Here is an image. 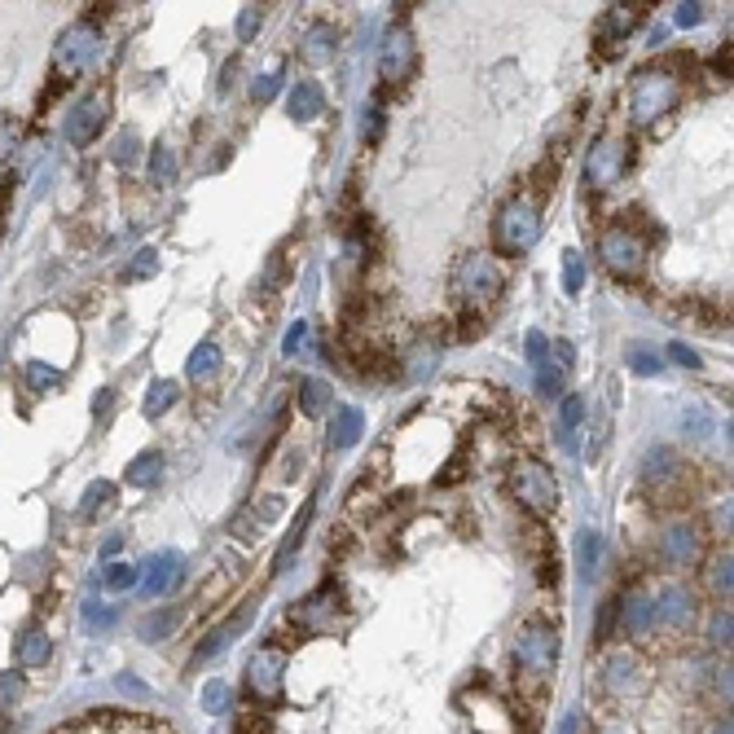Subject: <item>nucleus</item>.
Wrapping results in <instances>:
<instances>
[{"label":"nucleus","instance_id":"f257e3e1","mask_svg":"<svg viewBox=\"0 0 734 734\" xmlns=\"http://www.w3.org/2000/svg\"><path fill=\"white\" fill-rule=\"evenodd\" d=\"M559 625H550L546 616H528L515 633V647H510V669H515V686L524 691L532 704L550 691L554 669H559Z\"/></svg>","mask_w":734,"mask_h":734},{"label":"nucleus","instance_id":"f03ea898","mask_svg":"<svg viewBox=\"0 0 734 734\" xmlns=\"http://www.w3.org/2000/svg\"><path fill=\"white\" fill-rule=\"evenodd\" d=\"M686 88V58H660L633 71L629 84V119L633 124H655L682 102Z\"/></svg>","mask_w":734,"mask_h":734},{"label":"nucleus","instance_id":"7ed1b4c3","mask_svg":"<svg viewBox=\"0 0 734 734\" xmlns=\"http://www.w3.org/2000/svg\"><path fill=\"white\" fill-rule=\"evenodd\" d=\"M449 286H453V304L466 313V321H484V308L502 295L506 286V273L497 264V255L488 251H466L449 273Z\"/></svg>","mask_w":734,"mask_h":734},{"label":"nucleus","instance_id":"20e7f679","mask_svg":"<svg viewBox=\"0 0 734 734\" xmlns=\"http://www.w3.org/2000/svg\"><path fill=\"white\" fill-rule=\"evenodd\" d=\"M598 260L616 282H638L651 260V229L638 216H616L598 238Z\"/></svg>","mask_w":734,"mask_h":734},{"label":"nucleus","instance_id":"39448f33","mask_svg":"<svg viewBox=\"0 0 734 734\" xmlns=\"http://www.w3.org/2000/svg\"><path fill=\"white\" fill-rule=\"evenodd\" d=\"M343 625H348V598H343L339 581H321L308 598L291 603L282 629L304 642V638H321V633H339Z\"/></svg>","mask_w":734,"mask_h":734},{"label":"nucleus","instance_id":"423d86ee","mask_svg":"<svg viewBox=\"0 0 734 734\" xmlns=\"http://www.w3.org/2000/svg\"><path fill=\"white\" fill-rule=\"evenodd\" d=\"M541 238V203L532 194H515L493 220V247L502 255H528Z\"/></svg>","mask_w":734,"mask_h":734},{"label":"nucleus","instance_id":"0eeeda50","mask_svg":"<svg viewBox=\"0 0 734 734\" xmlns=\"http://www.w3.org/2000/svg\"><path fill=\"white\" fill-rule=\"evenodd\" d=\"M510 493H515V502L528 510V515L537 519H550L554 510H559V480H554V471L546 462L537 458H515L510 462Z\"/></svg>","mask_w":734,"mask_h":734},{"label":"nucleus","instance_id":"6e6552de","mask_svg":"<svg viewBox=\"0 0 734 734\" xmlns=\"http://www.w3.org/2000/svg\"><path fill=\"white\" fill-rule=\"evenodd\" d=\"M642 488L655 497V506H686L691 497V466L673 449H651L642 458Z\"/></svg>","mask_w":734,"mask_h":734},{"label":"nucleus","instance_id":"1a4fd4ad","mask_svg":"<svg viewBox=\"0 0 734 734\" xmlns=\"http://www.w3.org/2000/svg\"><path fill=\"white\" fill-rule=\"evenodd\" d=\"M102 58V31L93 22H71V27L58 36V49H53V80L71 84L80 75L93 71V62Z\"/></svg>","mask_w":734,"mask_h":734},{"label":"nucleus","instance_id":"9d476101","mask_svg":"<svg viewBox=\"0 0 734 734\" xmlns=\"http://www.w3.org/2000/svg\"><path fill=\"white\" fill-rule=\"evenodd\" d=\"M625 168H629V141L620 137L616 128L598 132L585 150V185L594 189V194H607L611 185H620Z\"/></svg>","mask_w":734,"mask_h":734},{"label":"nucleus","instance_id":"9b49d317","mask_svg":"<svg viewBox=\"0 0 734 734\" xmlns=\"http://www.w3.org/2000/svg\"><path fill=\"white\" fill-rule=\"evenodd\" d=\"M704 559V528L695 519H673V524L660 528L655 537V563L664 572H691Z\"/></svg>","mask_w":734,"mask_h":734},{"label":"nucleus","instance_id":"f8f14e48","mask_svg":"<svg viewBox=\"0 0 734 734\" xmlns=\"http://www.w3.org/2000/svg\"><path fill=\"white\" fill-rule=\"evenodd\" d=\"M647 686H651V664L642 660V651H633V647H616V651H607V660H603V691L611 695V699H642L647 695Z\"/></svg>","mask_w":734,"mask_h":734},{"label":"nucleus","instance_id":"ddd939ff","mask_svg":"<svg viewBox=\"0 0 734 734\" xmlns=\"http://www.w3.org/2000/svg\"><path fill=\"white\" fill-rule=\"evenodd\" d=\"M106 124H110V84H97L93 93H84L80 102L71 106V115L62 119V137L71 141L75 150H84L102 137Z\"/></svg>","mask_w":734,"mask_h":734},{"label":"nucleus","instance_id":"4468645a","mask_svg":"<svg viewBox=\"0 0 734 734\" xmlns=\"http://www.w3.org/2000/svg\"><path fill=\"white\" fill-rule=\"evenodd\" d=\"M282 691H286V647L269 642L247 660V695L269 708L282 704Z\"/></svg>","mask_w":734,"mask_h":734},{"label":"nucleus","instance_id":"2eb2a0df","mask_svg":"<svg viewBox=\"0 0 734 734\" xmlns=\"http://www.w3.org/2000/svg\"><path fill=\"white\" fill-rule=\"evenodd\" d=\"M651 603H655V625H651V633L660 629V633H673V638H682V633L695 625V616H699V598H695V589H691V585H682V581L664 585L660 594L651 598Z\"/></svg>","mask_w":734,"mask_h":734},{"label":"nucleus","instance_id":"dca6fc26","mask_svg":"<svg viewBox=\"0 0 734 734\" xmlns=\"http://www.w3.org/2000/svg\"><path fill=\"white\" fill-rule=\"evenodd\" d=\"M414 75V36H409L405 22H392L383 36V49H378V80L387 88H400L409 84Z\"/></svg>","mask_w":734,"mask_h":734},{"label":"nucleus","instance_id":"f3484780","mask_svg":"<svg viewBox=\"0 0 734 734\" xmlns=\"http://www.w3.org/2000/svg\"><path fill=\"white\" fill-rule=\"evenodd\" d=\"M647 9L651 5H642V0H629V5H611V9H603V18L594 22V44H598V53H611L620 40H629L633 31L647 22Z\"/></svg>","mask_w":734,"mask_h":734},{"label":"nucleus","instance_id":"a211bd4d","mask_svg":"<svg viewBox=\"0 0 734 734\" xmlns=\"http://www.w3.org/2000/svg\"><path fill=\"white\" fill-rule=\"evenodd\" d=\"M141 572H146V576H141V589H146L150 598H163V594H172V589L185 581V559L176 550H163V554H150Z\"/></svg>","mask_w":734,"mask_h":734},{"label":"nucleus","instance_id":"6ab92c4d","mask_svg":"<svg viewBox=\"0 0 734 734\" xmlns=\"http://www.w3.org/2000/svg\"><path fill=\"white\" fill-rule=\"evenodd\" d=\"M651 625H655L651 594H642V589L620 594V625H616V633H625L629 642H642V638H651Z\"/></svg>","mask_w":734,"mask_h":734},{"label":"nucleus","instance_id":"aec40b11","mask_svg":"<svg viewBox=\"0 0 734 734\" xmlns=\"http://www.w3.org/2000/svg\"><path fill=\"white\" fill-rule=\"evenodd\" d=\"M251 620H255V598H247V603L238 607V616H229V620H225V625H220L216 633H207V638H203V647L194 651V669H198V664H211V660H216L220 651L229 647L233 638H242V633H247V625H251Z\"/></svg>","mask_w":734,"mask_h":734},{"label":"nucleus","instance_id":"412c9836","mask_svg":"<svg viewBox=\"0 0 734 734\" xmlns=\"http://www.w3.org/2000/svg\"><path fill=\"white\" fill-rule=\"evenodd\" d=\"M14 655H18V664H22V669H40V664H49L53 642H49V633H44V625H40V620H31V625L18 633Z\"/></svg>","mask_w":734,"mask_h":734},{"label":"nucleus","instance_id":"4be33fe9","mask_svg":"<svg viewBox=\"0 0 734 734\" xmlns=\"http://www.w3.org/2000/svg\"><path fill=\"white\" fill-rule=\"evenodd\" d=\"M321 110H326V93H321L317 80H299V84L291 88V97H286V115L299 119V124L317 119Z\"/></svg>","mask_w":734,"mask_h":734},{"label":"nucleus","instance_id":"5701e85b","mask_svg":"<svg viewBox=\"0 0 734 734\" xmlns=\"http://www.w3.org/2000/svg\"><path fill=\"white\" fill-rule=\"evenodd\" d=\"M335 44H339V31L330 27V22H313V27L304 31V44H299V58L308 66H321L335 58Z\"/></svg>","mask_w":734,"mask_h":734},{"label":"nucleus","instance_id":"b1692460","mask_svg":"<svg viewBox=\"0 0 734 734\" xmlns=\"http://www.w3.org/2000/svg\"><path fill=\"white\" fill-rule=\"evenodd\" d=\"M361 431H365V414L357 405H343L339 414H335V422H330V449H352V444L361 440Z\"/></svg>","mask_w":734,"mask_h":734},{"label":"nucleus","instance_id":"393cba45","mask_svg":"<svg viewBox=\"0 0 734 734\" xmlns=\"http://www.w3.org/2000/svg\"><path fill=\"white\" fill-rule=\"evenodd\" d=\"M313 515H317V502H304V510L295 515L291 532H286L282 550H277V572H282V567H291V559L299 554V546H304V537H308V528H313Z\"/></svg>","mask_w":734,"mask_h":734},{"label":"nucleus","instance_id":"a878e982","mask_svg":"<svg viewBox=\"0 0 734 734\" xmlns=\"http://www.w3.org/2000/svg\"><path fill=\"white\" fill-rule=\"evenodd\" d=\"M163 480V453L159 449H146L128 462V488H154Z\"/></svg>","mask_w":734,"mask_h":734},{"label":"nucleus","instance_id":"bb28decb","mask_svg":"<svg viewBox=\"0 0 734 734\" xmlns=\"http://www.w3.org/2000/svg\"><path fill=\"white\" fill-rule=\"evenodd\" d=\"M576 563H581V576H585V581H594V576L603 572V532L585 528L581 537H576Z\"/></svg>","mask_w":734,"mask_h":734},{"label":"nucleus","instance_id":"cd10ccee","mask_svg":"<svg viewBox=\"0 0 734 734\" xmlns=\"http://www.w3.org/2000/svg\"><path fill=\"white\" fill-rule=\"evenodd\" d=\"M528 537H532V559H537V581L541 585H559V554H554V541L541 537L537 528H532Z\"/></svg>","mask_w":734,"mask_h":734},{"label":"nucleus","instance_id":"c85d7f7f","mask_svg":"<svg viewBox=\"0 0 734 734\" xmlns=\"http://www.w3.org/2000/svg\"><path fill=\"white\" fill-rule=\"evenodd\" d=\"M581 422H585V396H563V405H559V444L563 449H576Z\"/></svg>","mask_w":734,"mask_h":734},{"label":"nucleus","instance_id":"c756f323","mask_svg":"<svg viewBox=\"0 0 734 734\" xmlns=\"http://www.w3.org/2000/svg\"><path fill=\"white\" fill-rule=\"evenodd\" d=\"M299 409H304V418L330 414V383L326 378H304V383H299Z\"/></svg>","mask_w":734,"mask_h":734},{"label":"nucleus","instance_id":"7c9ffc66","mask_svg":"<svg viewBox=\"0 0 734 734\" xmlns=\"http://www.w3.org/2000/svg\"><path fill=\"white\" fill-rule=\"evenodd\" d=\"M313 348H317V339H313V321H295V326L286 330V339H282L286 361H308V357H313Z\"/></svg>","mask_w":734,"mask_h":734},{"label":"nucleus","instance_id":"2f4dec72","mask_svg":"<svg viewBox=\"0 0 734 734\" xmlns=\"http://www.w3.org/2000/svg\"><path fill=\"white\" fill-rule=\"evenodd\" d=\"M708 589H713L717 603H730V589H734V559L730 550H721L713 563H708Z\"/></svg>","mask_w":734,"mask_h":734},{"label":"nucleus","instance_id":"473e14b6","mask_svg":"<svg viewBox=\"0 0 734 734\" xmlns=\"http://www.w3.org/2000/svg\"><path fill=\"white\" fill-rule=\"evenodd\" d=\"M181 620H185V607H163V611H154V616L141 620V638H146V642L168 638V633L181 625Z\"/></svg>","mask_w":734,"mask_h":734},{"label":"nucleus","instance_id":"72a5a7b5","mask_svg":"<svg viewBox=\"0 0 734 734\" xmlns=\"http://www.w3.org/2000/svg\"><path fill=\"white\" fill-rule=\"evenodd\" d=\"M185 370H189V378H194V383H207V378L220 370V348H216V343H198V348L189 352Z\"/></svg>","mask_w":734,"mask_h":734},{"label":"nucleus","instance_id":"f704fd0d","mask_svg":"<svg viewBox=\"0 0 734 734\" xmlns=\"http://www.w3.org/2000/svg\"><path fill=\"white\" fill-rule=\"evenodd\" d=\"M150 185H159V189L176 185V150H168L163 141L150 150Z\"/></svg>","mask_w":734,"mask_h":734},{"label":"nucleus","instance_id":"c9c22d12","mask_svg":"<svg viewBox=\"0 0 734 734\" xmlns=\"http://www.w3.org/2000/svg\"><path fill=\"white\" fill-rule=\"evenodd\" d=\"M110 502H115V484H110V480H93V484L84 488L80 515L84 519H97V515H106V510H110Z\"/></svg>","mask_w":734,"mask_h":734},{"label":"nucleus","instance_id":"e433bc0d","mask_svg":"<svg viewBox=\"0 0 734 734\" xmlns=\"http://www.w3.org/2000/svg\"><path fill=\"white\" fill-rule=\"evenodd\" d=\"M532 370H537V396H546V400L563 396V387H567V370H559V365H550V357L541 361V365H532Z\"/></svg>","mask_w":734,"mask_h":734},{"label":"nucleus","instance_id":"4c0bfd02","mask_svg":"<svg viewBox=\"0 0 734 734\" xmlns=\"http://www.w3.org/2000/svg\"><path fill=\"white\" fill-rule=\"evenodd\" d=\"M730 633H734V620H730V607L721 603L713 607V620H708V647L730 651Z\"/></svg>","mask_w":734,"mask_h":734},{"label":"nucleus","instance_id":"58836bf2","mask_svg":"<svg viewBox=\"0 0 734 734\" xmlns=\"http://www.w3.org/2000/svg\"><path fill=\"white\" fill-rule=\"evenodd\" d=\"M625 357H629V370L633 374H660L664 370V357L655 348H647V343H629Z\"/></svg>","mask_w":734,"mask_h":734},{"label":"nucleus","instance_id":"ea45409f","mask_svg":"<svg viewBox=\"0 0 734 734\" xmlns=\"http://www.w3.org/2000/svg\"><path fill=\"white\" fill-rule=\"evenodd\" d=\"M102 585L110 589V594H124V589L141 585V567H132V563H110L106 576H102Z\"/></svg>","mask_w":734,"mask_h":734},{"label":"nucleus","instance_id":"a19ab883","mask_svg":"<svg viewBox=\"0 0 734 734\" xmlns=\"http://www.w3.org/2000/svg\"><path fill=\"white\" fill-rule=\"evenodd\" d=\"M172 405H176V383H172V378H159V383L150 387V396H146V418L168 414Z\"/></svg>","mask_w":734,"mask_h":734},{"label":"nucleus","instance_id":"79ce46f5","mask_svg":"<svg viewBox=\"0 0 734 734\" xmlns=\"http://www.w3.org/2000/svg\"><path fill=\"white\" fill-rule=\"evenodd\" d=\"M233 708V686L220 682V677H211L203 686V713H229Z\"/></svg>","mask_w":734,"mask_h":734},{"label":"nucleus","instance_id":"37998d69","mask_svg":"<svg viewBox=\"0 0 734 734\" xmlns=\"http://www.w3.org/2000/svg\"><path fill=\"white\" fill-rule=\"evenodd\" d=\"M277 88H282V62L264 66V71L255 75V80H251V97H255V102H273Z\"/></svg>","mask_w":734,"mask_h":734},{"label":"nucleus","instance_id":"c03bdc74","mask_svg":"<svg viewBox=\"0 0 734 734\" xmlns=\"http://www.w3.org/2000/svg\"><path fill=\"white\" fill-rule=\"evenodd\" d=\"M563 286H567V295L585 291V255L581 251H563Z\"/></svg>","mask_w":734,"mask_h":734},{"label":"nucleus","instance_id":"a18cd8bd","mask_svg":"<svg viewBox=\"0 0 734 734\" xmlns=\"http://www.w3.org/2000/svg\"><path fill=\"white\" fill-rule=\"evenodd\" d=\"M620 625V594H611L603 607H598V629H594V642H611V633Z\"/></svg>","mask_w":734,"mask_h":734},{"label":"nucleus","instance_id":"49530a36","mask_svg":"<svg viewBox=\"0 0 734 734\" xmlns=\"http://www.w3.org/2000/svg\"><path fill=\"white\" fill-rule=\"evenodd\" d=\"M383 137V102H365V119H361V141L365 146H374V141Z\"/></svg>","mask_w":734,"mask_h":734},{"label":"nucleus","instance_id":"de8ad7c7","mask_svg":"<svg viewBox=\"0 0 734 734\" xmlns=\"http://www.w3.org/2000/svg\"><path fill=\"white\" fill-rule=\"evenodd\" d=\"M110 159H115L119 168H132V163L141 159V141H137V132H124V137L115 141V154H110Z\"/></svg>","mask_w":734,"mask_h":734},{"label":"nucleus","instance_id":"09e8293b","mask_svg":"<svg viewBox=\"0 0 734 734\" xmlns=\"http://www.w3.org/2000/svg\"><path fill=\"white\" fill-rule=\"evenodd\" d=\"M22 378H27L31 392H44V387H58V370H49V365H40V361H31L27 370H22Z\"/></svg>","mask_w":734,"mask_h":734},{"label":"nucleus","instance_id":"8fccbe9b","mask_svg":"<svg viewBox=\"0 0 734 734\" xmlns=\"http://www.w3.org/2000/svg\"><path fill=\"white\" fill-rule=\"evenodd\" d=\"M260 22H264V9H260V5H247V9H242V14H238V40L251 44L255 31H260Z\"/></svg>","mask_w":734,"mask_h":734},{"label":"nucleus","instance_id":"3c124183","mask_svg":"<svg viewBox=\"0 0 734 734\" xmlns=\"http://www.w3.org/2000/svg\"><path fill=\"white\" fill-rule=\"evenodd\" d=\"M154 269H159V251L146 247V251H137V260H132V269L124 277H128V282H141V277H150Z\"/></svg>","mask_w":734,"mask_h":734},{"label":"nucleus","instance_id":"603ef678","mask_svg":"<svg viewBox=\"0 0 734 734\" xmlns=\"http://www.w3.org/2000/svg\"><path fill=\"white\" fill-rule=\"evenodd\" d=\"M22 699V673H0V708Z\"/></svg>","mask_w":734,"mask_h":734},{"label":"nucleus","instance_id":"864d4df0","mask_svg":"<svg viewBox=\"0 0 734 734\" xmlns=\"http://www.w3.org/2000/svg\"><path fill=\"white\" fill-rule=\"evenodd\" d=\"M84 620H88L93 629H110V625H115V607H106V603H88V607H84Z\"/></svg>","mask_w":734,"mask_h":734},{"label":"nucleus","instance_id":"5fc2aeb1","mask_svg":"<svg viewBox=\"0 0 734 734\" xmlns=\"http://www.w3.org/2000/svg\"><path fill=\"white\" fill-rule=\"evenodd\" d=\"M110 409H115V387H102L93 400V422L102 427V422H110Z\"/></svg>","mask_w":734,"mask_h":734},{"label":"nucleus","instance_id":"6e6d98bb","mask_svg":"<svg viewBox=\"0 0 734 734\" xmlns=\"http://www.w3.org/2000/svg\"><path fill=\"white\" fill-rule=\"evenodd\" d=\"M546 357H550V339L541 335V330H532V335H528V361H532V365H541Z\"/></svg>","mask_w":734,"mask_h":734},{"label":"nucleus","instance_id":"4d7b16f0","mask_svg":"<svg viewBox=\"0 0 734 734\" xmlns=\"http://www.w3.org/2000/svg\"><path fill=\"white\" fill-rule=\"evenodd\" d=\"M669 357H673L677 365H686V370H699V352L686 348V343H669Z\"/></svg>","mask_w":734,"mask_h":734},{"label":"nucleus","instance_id":"13d9d810","mask_svg":"<svg viewBox=\"0 0 734 734\" xmlns=\"http://www.w3.org/2000/svg\"><path fill=\"white\" fill-rule=\"evenodd\" d=\"M704 22V5H677V27H699Z\"/></svg>","mask_w":734,"mask_h":734},{"label":"nucleus","instance_id":"bf43d9fd","mask_svg":"<svg viewBox=\"0 0 734 734\" xmlns=\"http://www.w3.org/2000/svg\"><path fill=\"white\" fill-rule=\"evenodd\" d=\"M554 734H585V721H581V713H576V708H572V713H563V721H559V726H554Z\"/></svg>","mask_w":734,"mask_h":734},{"label":"nucleus","instance_id":"052dcab7","mask_svg":"<svg viewBox=\"0 0 734 734\" xmlns=\"http://www.w3.org/2000/svg\"><path fill=\"white\" fill-rule=\"evenodd\" d=\"M554 357H559V361H554L559 370H572V365H576V348H572V343H554Z\"/></svg>","mask_w":734,"mask_h":734},{"label":"nucleus","instance_id":"680f3d73","mask_svg":"<svg viewBox=\"0 0 734 734\" xmlns=\"http://www.w3.org/2000/svg\"><path fill=\"white\" fill-rule=\"evenodd\" d=\"M717 71H721V75H726V80H730V44H726V49L717 53Z\"/></svg>","mask_w":734,"mask_h":734},{"label":"nucleus","instance_id":"e2e57ef3","mask_svg":"<svg viewBox=\"0 0 734 734\" xmlns=\"http://www.w3.org/2000/svg\"><path fill=\"white\" fill-rule=\"evenodd\" d=\"M119 546H124V537H110V541H106V546H102V554H106V559H110V554H119Z\"/></svg>","mask_w":734,"mask_h":734},{"label":"nucleus","instance_id":"0e129e2a","mask_svg":"<svg viewBox=\"0 0 734 734\" xmlns=\"http://www.w3.org/2000/svg\"><path fill=\"white\" fill-rule=\"evenodd\" d=\"M0 734H14V721H9L5 708H0Z\"/></svg>","mask_w":734,"mask_h":734},{"label":"nucleus","instance_id":"69168bd1","mask_svg":"<svg viewBox=\"0 0 734 734\" xmlns=\"http://www.w3.org/2000/svg\"><path fill=\"white\" fill-rule=\"evenodd\" d=\"M713 734H730V717H717L713 721Z\"/></svg>","mask_w":734,"mask_h":734}]
</instances>
